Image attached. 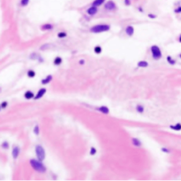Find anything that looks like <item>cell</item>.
I'll list each match as a JSON object with an SVG mask.
<instances>
[{
  "label": "cell",
  "mask_w": 181,
  "mask_h": 181,
  "mask_svg": "<svg viewBox=\"0 0 181 181\" xmlns=\"http://www.w3.org/2000/svg\"><path fill=\"white\" fill-rule=\"evenodd\" d=\"M52 79H53V76H52V75H48L45 78L42 79L41 83L43 85H47V84H49L52 81Z\"/></svg>",
  "instance_id": "cell-12"
},
{
  "label": "cell",
  "mask_w": 181,
  "mask_h": 181,
  "mask_svg": "<svg viewBox=\"0 0 181 181\" xmlns=\"http://www.w3.org/2000/svg\"><path fill=\"white\" fill-rule=\"evenodd\" d=\"M67 36V33L66 32H64V31H61V32H59L57 33V37L59 38V39H63V38H65Z\"/></svg>",
  "instance_id": "cell-22"
},
{
  "label": "cell",
  "mask_w": 181,
  "mask_h": 181,
  "mask_svg": "<svg viewBox=\"0 0 181 181\" xmlns=\"http://www.w3.org/2000/svg\"><path fill=\"white\" fill-rule=\"evenodd\" d=\"M40 29L43 31H49L54 29V25L52 23H45L40 26Z\"/></svg>",
  "instance_id": "cell-8"
},
{
  "label": "cell",
  "mask_w": 181,
  "mask_h": 181,
  "mask_svg": "<svg viewBox=\"0 0 181 181\" xmlns=\"http://www.w3.org/2000/svg\"><path fill=\"white\" fill-rule=\"evenodd\" d=\"M169 128L171 130H176V131H180L181 130V125L180 123H177L176 125H171L169 126Z\"/></svg>",
  "instance_id": "cell-19"
},
{
  "label": "cell",
  "mask_w": 181,
  "mask_h": 181,
  "mask_svg": "<svg viewBox=\"0 0 181 181\" xmlns=\"http://www.w3.org/2000/svg\"><path fill=\"white\" fill-rule=\"evenodd\" d=\"M96 153H97V149H95V147H91L90 149V152H89L90 155H91V156H94L95 154H96Z\"/></svg>",
  "instance_id": "cell-26"
},
{
  "label": "cell",
  "mask_w": 181,
  "mask_h": 181,
  "mask_svg": "<svg viewBox=\"0 0 181 181\" xmlns=\"http://www.w3.org/2000/svg\"><path fill=\"white\" fill-rule=\"evenodd\" d=\"M106 0H93L91 4L92 6H96V7H98L101 5H103L104 3L105 2Z\"/></svg>",
  "instance_id": "cell-15"
},
{
  "label": "cell",
  "mask_w": 181,
  "mask_h": 181,
  "mask_svg": "<svg viewBox=\"0 0 181 181\" xmlns=\"http://www.w3.org/2000/svg\"><path fill=\"white\" fill-rule=\"evenodd\" d=\"M85 63H86V61L83 59H80V60L79 61V65H81V66H82V65H84Z\"/></svg>",
  "instance_id": "cell-30"
},
{
  "label": "cell",
  "mask_w": 181,
  "mask_h": 181,
  "mask_svg": "<svg viewBox=\"0 0 181 181\" xmlns=\"http://www.w3.org/2000/svg\"><path fill=\"white\" fill-rule=\"evenodd\" d=\"M95 109L99 111L100 113H102L103 114H108L110 113V109L108 106H100L99 107L95 108Z\"/></svg>",
  "instance_id": "cell-9"
},
{
  "label": "cell",
  "mask_w": 181,
  "mask_h": 181,
  "mask_svg": "<svg viewBox=\"0 0 181 181\" xmlns=\"http://www.w3.org/2000/svg\"><path fill=\"white\" fill-rule=\"evenodd\" d=\"M30 0H21L20 2V5L21 6H26L29 4Z\"/></svg>",
  "instance_id": "cell-24"
},
{
  "label": "cell",
  "mask_w": 181,
  "mask_h": 181,
  "mask_svg": "<svg viewBox=\"0 0 181 181\" xmlns=\"http://www.w3.org/2000/svg\"><path fill=\"white\" fill-rule=\"evenodd\" d=\"M104 9L108 11H115L117 9V5L113 0H109L104 3Z\"/></svg>",
  "instance_id": "cell-5"
},
{
  "label": "cell",
  "mask_w": 181,
  "mask_h": 181,
  "mask_svg": "<svg viewBox=\"0 0 181 181\" xmlns=\"http://www.w3.org/2000/svg\"><path fill=\"white\" fill-rule=\"evenodd\" d=\"M148 17L149 18H151V19H154V18H156L157 17L156 15V14H148Z\"/></svg>",
  "instance_id": "cell-29"
},
{
  "label": "cell",
  "mask_w": 181,
  "mask_h": 181,
  "mask_svg": "<svg viewBox=\"0 0 181 181\" xmlns=\"http://www.w3.org/2000/svg\"><path fill=\"white\" fill-rule=\"evenodd\" d=\"M166 60L167 62H168L170 65H171V66H173V65H175V64H176V60L173 59V57H172L171 56H170V55L167 56Z\"/></svg>",
  "instance_id": "cell-20"
},
{
  "label": "cell",
  "mask_w": 181,
  "mask_h": 181,
  "mask_svg": "<svg viewBox=\"0 0 181 181\" xmlns=\"http://www.w3.org/2000/svg\"><path fill=\"white\" fill-rule=\"evenodd\" d=\"M124 4L126 6H130V5H131V0H125L124 1Z\"/></svg>",
  "instance_id": "cell-31"
},
{
  "label": "cell",
  "mask_w": 181,
  "mask_h": 181,
  "mask_svg": "<svg viewBox=\"0 0 181 181\" xmlns=\"http://www.w3.org/2000/svg\"><path fill=\"white\" fill-rule=\"evenodd\" d=\"M8 103L7 102H4L2 103V108H6L7 106Z\"/></svg>",
  "instance_id": "cell-33"
},
{
  "label": "cell",
  "mask_w": 181,
  "mask_h": 181,
  "mask_svg": "<svg viewBox=\"0 0 181 181\" xmlns=\"http://www.w3.org/2000/svg\"><path fill=\"white\" fill-rule=\"evenodd\" d=\"M98 7L94 6H91L88 8V9L86 10V13H87V14L88 16H94V15H95L98 13Z\"/></svg>",
  "instance_id": "cell-7"
},
{
  "label": "cell",
  "mask_w": 181,
  "mask_h": 181,
  "mask_svg": "<svg viewBox=\"0 0 181 181\" xmlns=\"http://www.w3.org/2000/svg\"><path fill=\"white\" fill-rule=\"evenodd\" d=\"M33 132L35 133V135H38L40 134V127L38 125H36L34 127Z\"/></svg>",
  "instance_id": "cell-25"
},
{
  "label": "cell",
  "mask_w": 181,
  "mask_h": 181,
  "mask_svg": "<svg viewBox=\"0 0 181 181\" xmlns=\"http://www.w3.org/2000/svg\"><path fill=\"white\" fill-rule=\"evenodd\" d=\"M62 61H63V60L62 59V57H60V56H56L55 58L54 61H53V64L56 66H60L62 63Z\"/></svg>",
  "instance_id": "cell-17"
},
{
  "label": "cell",
  "mask_w": 181,
  "mask_h": 181,
  "mask_svg": "<svg viewBox=\"0 0 181 181\" xmlns=\"http://www.w3.org/2000/svg\"><path fill=\"white\" fill-rule=\"evenodd\" d=\"M161 152H164V153H166V154H169V153H171V150L170 149H168V148H167V147H162L161 148Z\"/></svg>",
  "instance_id": "cell-27"
},
{
  "label": "cell",
  "mask_w": 181,
  "mask_h": 181,
  "mask_svg": "<svg viewBox=\"0 0 181 181\" xmlns=\"http://www.w3.org/2000/svg\"><path fill=\"white\" fill-rule=\"evenodd\" d=\"M19 154H20L19 147H17V146H16V147H14L12 150V156L13 157H14V159H17L18 157H19Z\"/></svg>",
  "instance_id": "cell-13"
},
{
  "label": "cell",
  "mask_w": 181,
  "mask_h": 181,
  "mask_svg": "<svg viewBox=\"0 0 181 181\" xmlns=\"http://www.w3.org/2000/svg\"><path fill=\"white\" fill-rule=\"evenodd\" d=\"M2 147L4 148H5V149H7V148H9V144L7 142H4L2 144Z\"/></svg>",
  "instance_id": "cell-32"
},
{
  "label": "cell",
  "mask_w": 181,
  "mask_h": 181,
  "mask_svg": "<svg viewBox=\"0 0 181 181\" xmlns=\"http://www.w3.org/2000/svg\"><path fill=\"white\" fill-rule=\"evenodd\" d=\"M43 47H44V49H43V50H45V49H47V48H49V44H43V46L40 47V48H43Z\"/></svg>",
  "instance_id": "cell-34"
},
{
  "label": "cell",
  "mask_w": 181,
  "mask_h": 181,
  "mask_svg": "<svg viewBox=\"0 0 181 181\" xmlns=\"http://www.w3.org/2000/svg\"><path fill=\"white\" fill-rule=\"evenodd\" d=\"M0 91H1V89H0Z\"/></svg>",
  "instance_id": "cell-37"
},
{
  "label": "cell",
  "mask_w": 181,
  "mask_h": 181,
  "mask_svg": "<svg viewBox=\"0 0 181 181\" xmlns=\"http://www.w3.org/2000/svg\"><path fill=\"white\" fill-rule=\"evenodd\" d=\"M174 12L176 13V14H180L181 13V6H178V7L176 8L175 9H174Z\"/></svg>",
  "instance_id": "cell-28"
},
{
  "label": "cell",
  "mask_w": 181,
  "mask_h": 181,
  "mask_svg": "<svg viewBox=\"0 0 181 181\" xmlns=\"http://www.w3.org/2000/svg\"><path fill=\"white\" fill-rule=\"evenodd\" d=\"M35 75H36L35 72L34 71H33V70H29V71L27 72V76L28 78H34L35 76Z\"/></svg>",
  "instance_id": "cell-23"
},
{
  "label": "cell",
  "mask_w": 181,
  "mask_h": 181,
  "mask_svg": "<svg viewBox=\"0 0 181 181\" xmlns=\"http://www.w3.org/2000/svg\"><path fill=\"white\" fill-rule=\"evenodd\" d=\"M110 30V25L108 24H98L95 25L90 28V32L95 34L101 32H108Z\"/></svg>",
  "instance_id": "cell-2"
},
{
  "label": "cell",
  "mask_w": 181,
  "mask_h": 181,
  "mask_svg": "<svg viewBox=\"0 0 181 181\" xmlns=\"http://www.w3.org/2000/svg\"><path fill=\"white\" fill-rule=\"evenodd\" d=\"M180 38H181V35H179V37H178V42H181Z\"/></svg>",
  "instance_id": "cell-36"
},
{
  "label": "cell",
  "mask_w": 181,
  "mask_h": 181,
  "mask_svg": "<svg viewBox=\"0 0 181 181\" xmlns=\"http://www.w3.org/2000/svg\"><path fill=\"white\" fill-rule=\"evenodd\" d=\"M138 11H139L140 12H144V9H143V8H142V6H138Z\"/></svg>",
  "instance_id": "cell-35"
},
{
  "label": "cell",
  "mask_w": 181,
  "mask_h": 181,
  "mask_svg": "<svg viewBox=\"0 0 181 181\" xmlns=\"http://www.w3.org/2000/svg\"><path fill=\"white\" fill-rule=\"evenodd\" d=\"M35 154H36L37 159H38L39 161H41V162H43L45 159V157H46V154H45V150L43 148V146L41 145H36L35 147Z\"/></svg>",
  "instance_id": "cell-4"
},
{
  "label": "cell",
  "mask_w": 181,
  "mask_h": 181,
  "mask_svg": "<svg viewBox=\"0 0 181 181\" xmlns=\"http://www.w3.org/2000/svg\"><path fill=\"white\" fill-rule=\"evenodd\" d=\"M34 96H35L34 93L31 90L26 91V92L24 94V97L26 98V99H28V100L31 99H33Z\"/></svg>",
  "instance_id": "cell-14"
},
{
  "label": "cell",
  "mask_w": 181,
  "mask_h": 181,
  "mask_svg": "<svg viewBox=\"0 0 181 181\" xmlns=\"http://www.w3.org/2000/svg\"><path fill=\"white\" fill-rule=\"evenodd\" d=\"M137 66L139 68H147L149 66V63L147 62V61H144V60H142V61H140L138 63H137Z\"/></svg>",
  "instance_id": "cell-16"
},
{
  "label": "cell",
  "mask_w": 181,
  "mask_h": 181,
  "mask_svg": "<svg viewBox=\"0 0 181 181\" xmlns=\"http://www.w3.org/2000/svg\"><path fill=\"white\" fill-rule=\"evenodd\" d=\"M47 92V89L43 88H40L39 90L38 91V92L33 97V99L34 100H38L40 99H41L43 96L45 95V94Z\"/></svg>",
  "instance_id": "cell-6"
},
{
  "label": "cell",
  "mask_w": 181,
  "mask_h": 181,
  "mask_svg": "<svg viewBox=\"0 0 181 181\" xmlns=\"http://www.w3.org/2000/svg\"><path fill=\"white\" fill-rule=\"evenodd\" d=\"M136 111L139 113H143L144 112V106L142 104H137L135 107Z\"/></svg>",
  "instance_id": "cell-18"
},
{
  "label": "cell",
  "mask_w": 181,
  "mask_h": 181,
  "mask_svg": "<svg viewBox=\"0 0 181 181\" xmlns=\"http://www.w3.org/2000/svg\"><path fill=\"white\" fill-rule=\"evenodd\" d=\"M102 51H103V49H102V47L100 46H99V45L95 46V47H94V49H93L94 53L96 54H100V53L102 52Z\"/></svg>",
  "instance_id": "cell-21"
},
{
  "label": "cell",
  "mask_w": 181,
  "mask_h": 181,
  "mask_svg": "<svg viewBox=\"0 0 181 181\" xmlns=\"http://www.w3.org/2000/svg\"><path fill=\"white\" fill-rule=\"evenodd\" d=\"M125 32L128 36L132 37L135 33V28L132 25H127V27L125 28Z\"/></svg>",
  "instance_id": "cell-10"
},
{
  "label": "cell",
  "mask_w": 181,
  "mask_h": 181,
  "mask_svg": "<svg viewBox=\"0 0 181 181\" xmlns=\"http://www.w3.org/2000/svg\"><path fill=\"white\" fill-rule=\"evenodd\" d=\"M30 164H31L32 168L33 169V170L38 172V173L41 174L46 173L47 167L43 164V162L39 161L38 159H31L30 160Z\"/></svg>",
  "instance_id": "cell-1"
},
{
  "label": "cell",
  "mask_w": 181,
  "mask_h": 181,
  "mask_svg": "<svg viewBox=\"0 0 181 181\" xmlns=\"http://www.w3.org/2000/svg\"><path fill=\"white\" fill-rule=\"evenodd\" d=\"M150 51H151V53H152V58L154 60L159 61L162 58V51L159 46L152 45L150 47Z\"/></svg>",
  "instance_id": "cell-3"
},
{
  "label": "cell",
  "mask_w": 181,
  "mask_h": 181,
  "mask_svg": "<svg viewBox=\"0 0 181 181\" xmlns=\"http://www.w3.org/2000/svg\"><path fill=\"white\" fill-rule=\"evenodd\" d=\"M131 141H132V144L134 147H142V142L140 141V139H138V138H137V137H132V139H131Z\"/></svg>",
  "instance_id": "cell-11"
}]
</instances>
